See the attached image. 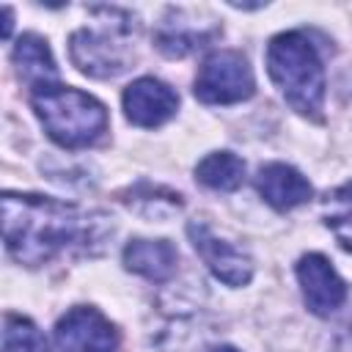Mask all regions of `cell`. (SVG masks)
I'll return each mask as SVG.
<instances>
[{"instance_id":"cell-15","label":"cell","mask_w":352,"mask_h":352,"mask_svg":"<svg viewBox=\"0 0 352 352\" xmlns=\"http://www.w3.org/2000/svg\"><path fill=\"white\" fill-rule=\"evenodd\" d=\"M124 204L146 217H154V209H157V217H168L170 212L182 209V195L173 192V190H165V187H157V184H138L126 192H121Z\"/></svg>"},{"instance_id":"cell-10","label":"cell","mask_w":352,"mask_h":352,"mask_svg":"<svg viewBox=\"0 0 352 352\" xmlns=\"http://www.w3.org/2000/svg\"><path fill=\"white\" fill-rule=\"evenodd\" d=\"M256 190L278 212H289V209L311 201V195H314L311 182L297 168H292L286 162H270V165L258 168Z\"/></svg>"},{"instance_id":"cell-1","label":"cell","mask_w":352,"mask_h":352,"mask_svg":"<svg viewBox=\"0 0 352 352\" xmlns=\"http://www.w3.org/2000/svg\"><path fill=\"white\" fill-rule=\"evenodd\" d=\"M6 250L28 267H41L60 253H99L113 234L104 212L82 209L36 192H3Z\"/></svg>"},{"instance_id":"cell-7","label":"cell","mask_w":352,"mask_h":352,"mask_svg":"<svg viewBox=\"0 0 352 352\" xmlns=\"http://www.w3.org/2000/svg\"><path fill=\"white\" fill-rule=\"evenodd\" d=\"M187 236L195 248V253L204 258V264L209 267V272L223 280L226 286H245L253 278V258L248 256V250L236 248L234 242L217 236L206 223L192 220L187 223Z\"/></svg>"},{"instance_id":"cell-11","label":"cell","mask_w":352,"mask_h":352,"mask_svg":"<svg viewBox=\"0 0 352 352\" xmlns=\"http://www.w3.org/2000/svg\"><path fill=\"white\" fill-rule=\"evenodd\" d=\"M121 258L129 272L154 283H165L176 272L179 253L168 239H129Z\"/></svg>"},{"instance_id":"cell-5","label":"cell","mask_w":352,"mask_h":352,"mask_svg":"<svg viewBox=\"0 0 352 352\" xmlns=\"http://www.w3.org/2000/svg\"><path fill=\"white\" fill-rule=\"evenodd\" d=\"M192 91L204 104H234L253 96L256 77L242 52L217 50L204 58Z\"/></svg>"},{"instance_id":"cell-19","label":"cell","mask_w":352,"mask_h":352,"mask_svg":"<svg viewBox=\"0 0 352 352\" xmlns=\"http://www.w3.org/2000/svg\"><path fill=\"white\" fill-rule=\"evenodd\" d=\"M333 198H338V201H352V182L344 184V187H338V190L333 192Z\"/></svg>"},{"instance_id":"cell-14","label":"cell","mask_w":352,"mask_h":352,"mask_svg":"<svg viewBox=\"0 0 352 352\" xmlns=\"http://www.w3.org/2000/svg\"><path fill=\"white\" fill-rule=\"evenodd\" d=\"M212 30H195L187 22H162L154 33V44L168 58H184L209 41Z\"/></svg>"},{"instance_id":"cell-18","label":"cell","mask_w":352,"mask_h":352,"mask_svg":"<svg viewBox=\"0 0 352 352\" xmlns=\"http://www.w3.org/2000/svg\"><path fill=\"white\" fill-rule=\"evenodd\" d=\"M11 25H14V11L6 6V8H3V38L11 36Z\"/></svg>"},{"instance_id":"cell-8","label":"cell","mask_w":352,"mask_h":352,"mask_svg":"<svg viewBox=\"0 0 352 352\" xmlns=\"http://www.w3.org/2000/svg\"><path fill=\"white\" fill-rule=\"evenodd\" d=\"M294 272H297V280H300V289H302V300H305L311 314L330 316L333 311H338L344 305L346 283L336 272V267L330 264L327 256L305 253V256H300Z\"/></svg>"},{"instance_id":"cell-3","label":"cell","mask_w":352,"mask_h":352,"mask_svg":"<svg viewBox=\"0 0 352 352\" xmlns=\"http://www.w3.org/2000/svg\"><path fill=\"white\" fill-rule=\"evenodd\" d=\"M96 25H85L69 38L72 63L96 80H110L124 74L135 60L138 22L129 11L96 6L91 8Z\"/></svg>"},{"instance_id":"cell-6","label":"cell","mask_w":352,"mask_h":352,"mask_svg":"<svg viewBox=\"0 0 352 352\" xmlns=\"http://www.w3.org/2000/svg\"><path fill=\"white\" fill-rule=\"evenodd\" d=\"M116 324L94 305H74L55 322V344L60 352H116Z\"/></svg>"},{"instance_id":"cell-12","label":"cell","mask_w":352,"mask_h":352,"mask_svg":"<svg viewBox=\"0 0 352 352\" xmlns=\"http://www.w3.org/2000/svg\"><path fill=\"white\" fill-rule=\"evenodd\" d=\"M11 60L16 66L19 80H25L30 88L55 82V77H58V66L50 52V44H47V38H41L36 33H22L16 38Z\"/></svg>"},{"instance_id":"cell-4","label":"cell","mask_w":352,"mask_h":352,"mask_svg":"<svg viewBox=\"0 0 352 352\" xmlns=\"http://www.w3.org/2000/svg\"><path fill=\"white\" fill-rule=\"evenodd\" d=\"M30 107L47 138L60 148H85L107 129V107L72 85L47 82L30 91Z\"/></svg>"},{"instance_id":"cell-17","label":"cell","mask_w":352,"mask_h":352,"mask_svg":"<svg viewBox=\"0 0 352 352\" xmlns=\"http://www.w3.org/2000/svg\"><path fill=\"white\" fill-rule=\"evenodd\" d=\"M327 228L336 234V239L341 242V248L352 250V212H344V214H333V217H327Z\"/></svg>"},{"instance_id":"cell-16","label":"cell","mask_w":352,"mask_h":352,"mask_svg":"<svg viewBox=\"0 0 352 352\" xmlns=\"http://www.w3.org/2000/svg\"><path fill=\"white\" fill-rule=\"evenodd\" d=\"M3 352H52L44 333L22 314H6L3 319Z\"/></svg>"},{"instance_id":"cell-9","label":"cell","mask_w":352,"mask_h":352,"mask_svg":"<svg viewBox=\"0 0 352 352\" xmlns=\"http://www.w3.org/2000/svg\"><path fill=\"white\" fill-rule=\"evenodd\" d=\"M121 104H124L126 121H132L135 126L154 129L176 116L179 94L157 77H138L124 88Z\"/></svg>"},{"instance_id":"cell-13","label":"cell","mask_w":352,"mask_h":352,"mask_svg":"<svg viewBox=\"0 0 352 352\" xmlns=\"http://www.w3.org/2000/svg\"><path fill=\"white\" fill-rule=\"evenodd\" d=\"M195 179L220 192H231L245 182V162L234 151H212L195 165Z\"/></svg>"},{"instance_id":"cell-2","label":"cell","mask_w":352,"mask_h":352,"mask_svg":"<svg viewBox=\"0 0 352 352\" xmlns=\"http://www.w3.org/2000/svg\"><path fill=\"white\" fill-rule=\"evenodd\" d=\"M267 74L283 94L292 110L305 118H322L324 66L302 30H286L267 44Z\"/></svg>"},{"instance_id":"cell-20","label":"cell","mask_w":352,"mask_h":352,"mask_svg":"<svg viewBox=\"0 0 352 352\" xmlns=\"http://www.w3.org/2000/svg\"><path fill=\"white\" fill-rule=\"evenodd\" d=\"M212 352H236V349H234V346H228V344H223V346H214Z\"/></svg>"}]
</instances>
